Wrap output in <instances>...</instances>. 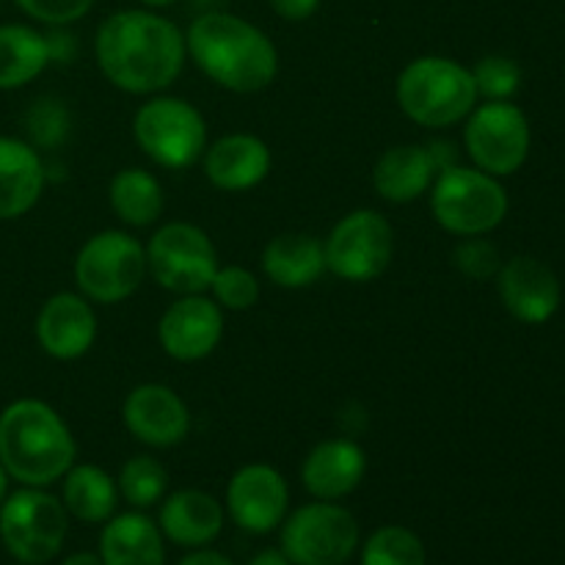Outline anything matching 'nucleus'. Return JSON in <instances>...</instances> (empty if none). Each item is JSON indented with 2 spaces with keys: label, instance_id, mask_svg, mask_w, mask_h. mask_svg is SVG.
I'll return each instance as SVG.
<instances>
[{
  "label": "nucleus",
  "instance_id": "b1692460",
  "mask_svg": "<svg viewBox=\"0 0 565 565\" xmlns=\"http://www.w3.org/2000/svg\"><path fill=\"white\" fill-rule=\"evenodd\" d=\"M103 565H166L163 533L143 513L110 516L99 535Z\"/></svg>",
  "mask_w": 565,
  "mask_h": 565
},
{
  "label": "nucleus",
  "instance_id": "c85d7f7f",
  "mask_svg": "<svg viewBox=\"0 0 565 565\" xmlns=\"http://www.w3.org/2000/svg\"><path fill=\"white\" fill-rule=\"evenodd\" d=\"M169 489V472L158 458L136 456L121 467L119 472V494L130 502L132 508L143 511L160 502Z\"/></svg>",
  "mask_w": 565,
  "mask_h": 565
},
{
  "label": "nucleus",
  "instance_id": "c9c22d12",
  "mask_svg": "<svg viewBox=\"0 0 565 565\" xmlns=\"http://www.w3.org/2000/svg\"><path fill=\"white\" fill-rule=\"evenodd\" d=\"M44 39H47L50 61H70L72 58V50H75V39H72V33L55 28L53 33H44Z\"/></svg>",
  "mask_w": 565,
  "mask_h": 565
},
{
  "label": "nucleus",
  "instance_id": "4be33fe9",
  "mask_svg": "<svg viewBox=\"0 0 565 565\" xmlns=\"http://www.w3.org/2000/svg\"><path fill=\"white\" fill-rule=\"evenodd\" d=\"M436 180V163L428 147L401 143L386 149L373 169V188L392 204H406L430 191Z\"/></svg>",
  "mask_w": 565,
  "mask_h": 565
},
{
  "label": "nucleus",
  "instance_id": "f8f14e48",
  "mask_svg": "<svg viewBox=\"0 0 565 565\" xmlns=\"http://www.w3.org/2000/svg\"><path fill=\"white\" fill-rule=\"evenodd\" d=\"M463 143L480 171L491 177L513 174L530 154L527 116L508 99H489L469 114Z\"/></svg>",
  "mask_w": 565,
  "mask_h": 565
},
{
  "label": "nucleus",
  "instance_id": "412c9836",
  "mask_svg": "<svg viewBox=\"0 0 565 565\" xmlns=\"http://www.w3.org/2000/svg\"><path fill=\"white\" fill-rule=\"evenodd\" d=\"M160 533L180 546H207L224 527V508L199 489L174 491L160 508Z\"/></svg>",
  "mask_w": 565,
  "mask_h": 565
},
{
  "label": "nucleus",
  "instance_id": "39448f33",
  "mask_svg": "<svg viewBox=\"0 0 565 565\" xmlns=\"http://www.w3.org/2000/svg\"><path fill=\"white\" fill-rule=\"evenodd\" d=\"M430 210L441 230L458 237H478L505 221L508 193L497 177L456 163L439 171L430 185Z\"/></svg>",
  "mask_w": 565,
  "mask_h": 565
},
{
  "label": "nucleus",
  "instance_id": "2eb2a0df",
  "mask_svg": "<svg viewBox=\"0 0 565 565\" xmlns=\"http://www.w3.org/2000/svg\"><path fill=\"white\" fill-rule=\"evenodd\" d=\"M121 419L141 445L158 450L180 445L191 430V412L185 401L163 384L136 386L121 406Z\"/></svg>",
  "mask_w": 565,
  "mask_h": 565
},
{
  "label": "nucleus",
  "instance_id": "6e6552de",
  "mask_svg": "<svg viewBox=\"0 0 565 565\" xmlns=\"http://www.w3.org/2000/svg\"><path fill=\"white\" fill-rule=\"evenodd\" d=\"M132 136L141 152L163 169H188L207 149V125L191 103L154 97L138 108Z\"/></svg>",
  "mask_w": 565,
  "mask_h": 565
},
{
  "label": "nucleus",
  "instance_id": "2f4dec72",
  "mask_svg": "<svg viewBox=\"0 0 565 565\" xmlns=\"http://www.w3.org/2000/svg\"><path fill=\"white\" fill-rule=\"evenodd\" d=\"M25 127L36 147L53 149L70 132V114L58 99H36L25 114Z\"/></svg>",
  "mask_w": 565,
  "mask_h": 565
},
{
  "label": "nucleus",
  "instance_id": "58836bf2",
  "mask_svg": "<svg viewBox=\"0 0 565 565\" xmlns=\"http://www.w3.org/2000/svg\"><path fill=\"white\" fill-rule=\"evenodd\" d=\"M61 565H103V557L94 555V552H75V555L66 557Z\"/></svg>",
  "mask_w": 565,
  "mask_h": 565
},
{
  "label": "nucleus",
  "instance_id": "4468645a",
  "mask_svg": "<svg viewBox=\"0 0 565 565\" xmlns=\"http://www.w3.org/2000/svg\"><path fill=\"white\" fill-rule=\"evenodd\" d=\"M224 337V315L204 296H180L158 323L160 348L177 362H199L218 348Z\"/></svg>",
  "mask_w": 565,
  "mask_h": 565
},
{
  "label": "nucleus",
  "instance_id": "79ce46f5",
  "mask_svg": "<svg viewBox=\"0 0 565 565\" xmlns=\"http://www.w3.org/2000/svg\"><path fill=\"white\" fill-rule=\"evenodd\" d=\"M138 3H143L147 9H166V6L177 3V0H138Z\"/></svg>",
  "mask_w": 565,
  "mask_h": 565
},
{
  "label": "nucleus",
  "instance_id": "393cba45",
  "mask_svg": "<svg viewBox=\"0 0 565 565\" xmlns=\"http://www.w3.org/2000/svg\"><path fill=\"white\" fill-rule=\"evenodd\" d=\"M50 64L44 33L28 25H0V92H14L42 75Z\"/></svg>",
  "mask_w": 565,
  "mask_h": 565
},
{
  "label": "nucleus",
  "instance_id": "f257e3e1",
  "mask_svg": "<svg viewBox=\"0 0 565 565\" xmlns=\"http://www.w3.org/2000/svg\"><path fill=\"white\" fill-rule=\"evenodd\" d=\"M97 66L127 94H158L180 77L185 64V36L166 17L143 9L110 14L94 39Z\"/></svg>",
  "mask_w": 565,
  "mask_h": 565
},
{
  "label": "nucleus",
  "instance_id": "ea45409f",
  "mask_svg": "<svg viewBox=\"0 0 565 565\" xmlns=\"http://www.w3.org/2000/svg\"><path fill=\"white\" fill-rule=\"evenodd\" d=\"M193 6H196L199 11H202V14H210V11H224L221 9V6L226 3V0H191Z\"/></svg>",
  "mask_w": 565,
  "mask_h": 565
},
{
  "label": "nucleus",
  "instance_id": "6ab92c4d",
  "mask_svg": "<svg viewBox=\"0 0 565 565\" xmlns=\"http://www.w3.org/2000/svg\"><path fill=\"white\" fill-rule=\"evenodd\" d=\"M270 171V149L252 132H230L204 149V177L218 191L241 193L259 185Z\"/></svg>",
  "mask_w": 565,
  "mask_h": 565
},
{
  "label": "nucleus",
  "instance_id": "7c9ffc66",
  "mask_svg": "<svg viewBox=\"0 0 565 565\" xmlns=\"http://www.w3.org/2000/svg\"><path fill=\"white\" fill-rule=\"evenodd\" d=\"M472 77L478 97L483 94L486 99H508L516 94L519 83H522V70L516 61L505 58V55H486L475 64Z\"/></svg>",
  "mask_w": 565,
  "mask_h": 565
},
{
  "label": "nucleus",
  "instance_id": "a211bd4d",
  "mask_svg": "<svg viewBox=\"0 0 565 565\" xmlns=\"http://www.w3.org/2000/svg\"><path fill=\"white\" fill-rule=\"evenodd\" d=\"M367 472V456L351 439H326L303 458L301 480L315 500L334 502L353 494Z\"/></svg>",
  "mask_w": 565,
  "mask_h": 565
},
{
  "label": "nucleus",
  "instance_id": "37998d69",
  "mask_svg": "<svg viewBox=\"0 0 565 565\" xmlns=\"http://www.w3.org/2000/svg\"><path fill=\"white\" fill-rule=\"evenodd\" d=\"M22 565H25V563H22Z\"/></svg>",
  "mask_w": 565,
  "mask_h": 565
},
{
  "label": "nucleus",
  "instance_id": "20e7f679",
  "mask_svg": "<svg viewBox=\"0 0 565 565\" xmlns=\"http://www.w3.org/2000/svg\"><path fill=\"white\" fill-rule=\"evenodd\" d=\"M397 105L419 127H450L478 105L472 70L441 55L414 58L397 77Z\"/></svg>",
  "mask_w": 565,
  "mask_h": 565
},
{
  "label": "nucleus",
  "instance_id": "9d476101",
  "mask_svg": "<svg viewBox=\"0 0 565 565\" xmlns=\"http://www.w3.org/2000/svg\"><path fill=\"white\" fill-rule=\"evenodd\" d=\"M326 270L345 281H373L386 274L395 254V230L375 210H353L326 237Z\"/></svg>",
  "mask_w": 565,
  "mask_h": 565
},
{
  "label": "nucleus",
  "instance_id": "f3484780",
  "mask_svg": "<svg viewBox=\"0 0 565 565\" xmlns=\"http://www.w3.org/2000/svg\"><path fill=\"white\" fill-rule=\"evenodd\" d=\"M500 296L508 312L530 326L546 323L561 307L557 276L533 257H516L500 268Z\"/></svg>",
  "mask_w": 565,
  "mask_h": 565
},
{
  "label": "nucleus",
  "instance_id": "bb28decb",
  "mask_svg": "<svg viewBox=\"0 0 565 565\" xmlns=\"http://www.w3.org/2000/svg\"><path fill=\"white\" fill-rule=\"evenodd\" d=\"M108 199L116 218L127 226H136V230L154 224L166 207L163 188L143 169L116 171L108 188Z\"/></svg>",
  "mask_w": 565,
  "mask_h": 565
},
{
  "label": "nucleus",
  "instance_id": "dca6fc26",
  "mask_svg": "<svg viewBox=\"0 0 565 565\" xmlns=\"http://www.w3.org/2000/svg\"><path fill=\"white\" fill-rule=\"evenodd\" d=\"M97 337V315L88 298L77 292H55L36 315V340L47 356L72 362L88 353Z\"/></svg>",
  "mask_w": 565,
  "mask_h": 565
},
{
  "label": "nucleus",
  "instance_id": "5701e85b",
  "mask_svg": "<svg viewBox=\"0 0 565 565\" xmlns=\"http://www.w3.org/2000/svg\"><path fill=\"white\" fill-rule=\"evenodd\" d=\"M263 270L285 290L312 287L326 274V248L315 235L285 232L276 235L263 252Z\"/></svg>",
  "mask_w": 565,
  "mask_h": 565
},
{
  "label": "nucleus",
  "instance_id": "ddd939ff",
  "mask_svg": "<svg viewBox=\"0 0 565 565\" xmlns=\"http://www.w3.org/2000/svg\"><path fill=\"white\" fill-rule=\"evenodd\" d=\"M287 502L290 491L285 478L268 463H248L237 469L226 486V511L232 522L254 535L279 527L287 516Z\"/></svg>",
  "mask_w": 565,
  "mask_h": 565
},
{
  "label": "nucleus",
  "instance_id": "72a5a7b5",
  "mask_svg": "<svg viewBox=\"0 0 565 565\" xmlns=\"http://www.w3.org/2000/svg\"><path fill=\"white\" fill-rule=\"evenodd\" d=\"M17 6L44 25L64 28L86 17L94 0H17Z\"/></svg>",
  "mask_w": 565,
  "mask_h": 565
},
{
  "label": "nucleus",
  "instance_id": "423d86ee",
  "mask_svg": "<svg viewBox=\"0 0 565 565\" xmlns=\"http://www.w3.org/2000/svg\"><path fill=\"white\" fill-rule=\"evenodd\" d=\"M66 516L70 513L58 497L25 486L0 502V539L9 555L20 563H50L64 546L70 527Z\"/></svg>",
  "mask_w": 565,
  "mask_h": 565
},
{
  "label": "nucleus",
  "instance_id": "7ed1b4c3",
  "mask_svg": "<svg viewBox=\"0 0 565 565\" xmlns=\"http://www.w3.org/2000/svg\"><path fill=\"white\" fill-rule=\"evenodd\" d=\"M75 456L70 428L47 403L22 397L0 412V463L17 483L53 486L70 472Z\"/></svg>",
  "mask_w": 565,
  "mask_h": 565
},
{
  "label": "nucleus",
  "instance_id": "0eeeda50",
  "mask_svg": "<svg viewBox=\"0 0 565 565\" xmlns=\"http://www.w3.org/2000/svg\"><path fill=\"white\" fill-rule=\"evenodd\" d=\"M143 276H147V248L119 230L97 232L83 243L75 257V285L88 301H125L141 287Z\"/></svg>",
  "mask_w": 565,
  "mask_h": 565
},
{
  "label": "nucleus",
  "instance_id": "f704fd0d",
  "mask_svg": "<svg viewBox=\"0 0 565 565\" xmlns=\"http://www.w3.org/2000/svg\"><path fill=\"white\" fill-rule=\"evenodd\" d=\"M268 3L281 20L301 22V20H309V17L318 11L320 0H268Z\"/></svg>",
  "mask_w": 565,
  "mask_h": 565
},
{
  "label": "nucleus",
  "instance_id": "e433bc0d",
  "mask_svg": "<svg viewBox=\"0 0 565 565\" xmlns=\"http://www.w3.org/2000/svg\"><path fill=\"white\" fill-rule=\"evenodd\" d=\"M177 565H232V561L226 555H221V552L199 550V552H191L188 557H182Z\"/></svg>",
  "mask_w": 565,
  "mask_h": 565
},
{
  "label": "nucleus",
  "instance_id": "c756f323",
  "mask_svg": "<svg viewBox=\"0 0 565 565\" xmlns=\"http://www.w3.org/2000/svg\"><path fill=\"white\" fill-rule=\"evenodd\" d=\"M210 290L215 292L218 307L232 309V312H246L259 301V279L241 265H226L215 270Z\"/></svg>",
  "mask_w": 565,
  "mask_h": 565
},
{
  "label": "nucleus",
  "instance_id": "f03ea898",
  "mask_svg": "<svg viewBox=\"0 0 565 565\" xmlns=\"http://www.w3.org/2000/svg\"><path fill=\"white\" fill-rule=\"evenodd\" d=\"M185 47L199 70L235 94H257L279 75L274 42L243 17L230 11L199 14L185 33Z\"/></svg>",
  "mask_w": 565,
  "mask_h": 565
},
{
  "label": "nucleus",
  "instance_id": "a19ab883",
  "mask_svg": "<svg viewBox=\"0 0 565 565\" xmlns=\"http://www.w3.org/2000/svg\"><path fill=\"white\" fill-rule=\"evenodd\" d=\"M6 491H9V472H6L3 463H0V502L6 500Z\"/></svg>",
  "mask_w": 565,
  "mask_h": 565
},
{
  "label": "nucleus",
  "instance_id": "aec40b11",
  "mask_svg": "<svg viewBox=\"0 0 565 565\" xmlns=\"http://www.w3.org/2000/svg\"><path fill=\"white\" fill-rule=\"evenodd\" d=\"M44 191V163L31 143L0 136V221L36 207Z\"/></svg>",
  "mask_w": 565,
  "mask_h": 565
},
{
  "label": "nucleus",
  "instance_id": "473e14b6",
  "mask_svg": "<svg viewBox=\"0 0 565 565\" xmlns=\"http://www.w3.org/2000/svg\"><path fill=\"white\" fill-rule=\"evenodd\" d=\"M452 263H456V268L461 270L463 276L478 281L491 279V276L500 274L502 268L500 252H497L494 243L486 241L483 235L467 237L463 243H458L456 252H452Z\"/></svg>",
  "mask_w": 565,
  "mask_h": 565
},
{
  "label": "nucleus",
  "instance_id": "1a4fd4ad",
  "mask_svg": "<svg viewBox=\"0 0 565 565\" xmlns=\"http://www.w3.org/2000/svg\"><path fill=\"white\" fill-rule=\"evenodd\" d=\"M218 252L207 232L188 221L160 226L147 246V270L163 290L177 296H202L218 270Z\"/></svg>",
  "mask_w": 565,
  "mask_h": 565
},
{
  "label": "nucleus",
  "instance_id": "4c0bfd02",
  "mask_svg": "<svg viewBox=\"0 0 565 565\" xmlns=\"http://www.w3.org/2000/svg\"><path fill=\"white\" fill-rule=\"evenodd\" d=\"M248 565H292V563L281 550H263L252 557V563Z\"/></svg>",
  "mask_w": 565,
  "mask_h": 565
},
{
  "label": "nucleus",
  "instance_id": "cd10ccee",
  "mask_svg": "<svg viewBox=\"0 0 565 565\" xmlns=\"http://www.w3.org/2000/svg\"><path fill=\"white\" fill-rule=\"evenodd\" d=\"M362 565H425V546L408 527L386 524L362 546Z\"/></svg>",
  "mask_w": 565,
  "mask_h": 565
},
{
  "label": "nucleus",
  "instance_id": "a878e982",
  "mask_svg": "<svg viewBox=\"0 0 565 565\" xmlns=\"http://www.w3.org/2000/svg\"><path fill=\"white\" fill-rule=\"evenodd\" d=\"M119 502V486L114 483L105 469L94 463H72L70 472L64 475V508L75 519L86 524L108 522Z\"/></svg>",
  "mask_w": 565,
  "mask_h": 565
},
{
  "label": "nucleus",
  "instance_id": "9b49d317",
  "mask_svg": "<svg viewBox=\"0 0 565 565\" xmlns=\"http://www.w3.org/2000/svg\"><path fill=\"white\" fill-rule=\"evenodd\" d=\"M359 546V524L334 502H312L281 527V552L292 565H345Z\"/></svg>",
  "mask_w": 565,
  "mask_h": 565
}]
</instances>
